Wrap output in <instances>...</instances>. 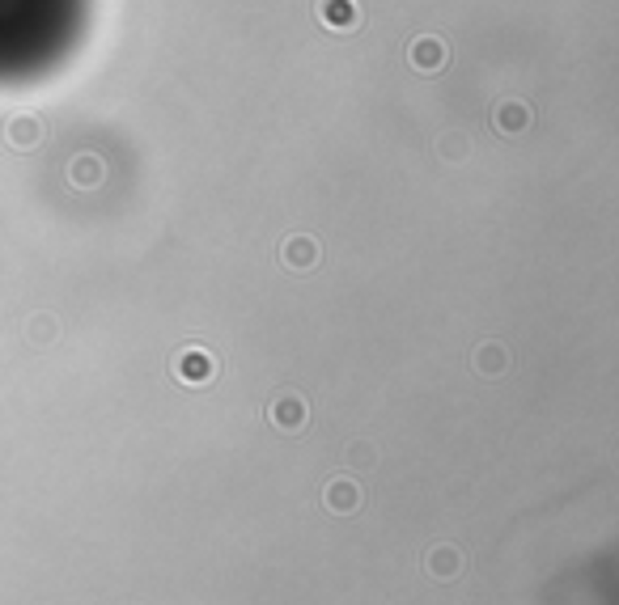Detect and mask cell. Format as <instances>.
<instances>
[{"label": "cell", "mask_w": 619, "mask_h": 605, "mask_svg": "<svg viewBox=\"0 0 619 605\" xmlns=\"http://www.w3.org/2000/svg\"><path fill=\"white\" fill-rule=\"evenodd\" d=\"M408 60L416 72H424V77H433V72H441L445 68V60H450V47L441 43V38H433V34H424V38H416L408 47Z\"/></svg>", "instance_id": "6da1fadb"}, {"label": "cell", "mask_w": 619, "mask_h": 605, "mask_svg": "<svg viewBox=\"0 0 619 605\" xmlns=\"http://www.w3.org/2000/svg\"><path fill=\"white\" fill-rule=\"evenodd\" d=\"M174 373H179L182 382H191V385H204L216 377V360H212L204 348H187L174 356Z\"/></svg>", "instance_id": "7a4b0ae2"}, {"label": "cell", "mask_w": 619, "mask_h": 605, "mask_svg": "<svg viewBox=\"0 0 619 605\" xmlns=\"http://www.w3.org/2000/svg\"><path fill=\"white\" fill-rule=\"evenodd\" d=\"M314 13L326 30H357L360 26V4L357 0H318Z\"/></svg>", "instance_id": "3957f363"}, {"label": "cell", "mask_w": 619, "mask_h": 605, "mask_svg": "<svg viewBox=\"0 0 619 605\" xmlns=\"http://www.w3.org/2000/svg\"><path fill=\"white\" fill-rule=\"evenodd\" d=\"M4 140L13 144L17 153L38 148V140H43V119H34V114H13V119L4 123Z\"/></svg>", "instance_id": "277c9868"}, {"label": "cell", "mask_w": 619, "mask_h": 605, "mask_svg": "<svg viewBox=\"0 0 619 605\" xmlns=\"http://www.w3.org/2000/svg\"><path fill=\"white\" fill-rule=\"evenodd\" d=\"M318 255H323V250H318V241L314 238H289L284 246H280V263L293 267V271H310L314 263H318Z\"/></svg>", "instance_id": "5b68a950"}, {"label": "cell", "mask_w": 619, "mask_h": 605, "mask_svg": "<svg viewBox=\"0 0 619 605\" xmlns=\"http://www.w3.org/2000/svg\"><path fill=\"white\" fill-rule=\"evenodd\" d=\"M272 424L284 432L306 428V402L297 399V394H280V399L272 402Z\"/></svg>", "instance_id": "8992f818"}, {"label": "cell", "mask_w": 619, "mask_h": 605, "mask_svg": "<svg viewBox=\"0 0 619 605\" xmlns=\"http://www.w3.org/2000/svg\"><path fill=\"white\" fill-rule=\"evenodd\" d=\"M326 508L331 512H357L360 508V487L352 483V478H331L326 483Z\"/></svg>", "instance_id": "52a82bcc"}, {"label": "cell", "mask_w": 619, "mask_h": 605, "mask_svg": "<svg viewBox=\"0 0 619 605\" xmlns=\"http://www.w3.org/2000/svg\"><path fill=\"white\" fill-rule=\"evenodd\" d=\"M492 123H496V131H501V136H518V131L530 128V106L509 97V102H501V106H496V119H492Z\"/></svg>", "instance_id": "ba28073f"}, {"label": "cell", "mask_w": 619, "mask_h": 605, "mask_svg": "<svg viewBox=\"0 0 619 605\" xmlns=\"http://www.w3.org/2000/svg\"><path fill=\"white\" fill-rule=\"evenodd\" d=\"M428 572L437 576V580H450V576L462 572V555H458L454 546H437V550L428 555Z\"/></svg>", "instance_id": "9c48e42d"}, {"label": "cell", "mask_w": 619, "mask_h": 605, "mask_svg": "<svg viewBox=\"0 0 619 605\" xmlns=\"http://www.w3.org/2000/svg\"><path fill=\"white\" fill-rule=\"evenodd\" d=\"M68 178H72L77 187H98L102 182V161L85 153V157H77L72 165H68Z\"/></svg>", "instance_id": "30bf717a"}, {"label": "cell", "mask_w": 619, "mask_h": 605, "mask_svg": "<svg viewBox=\"0 0 619 605\" xmlns=\"http://www.w3.org/2000/svg\"><path fill=\"white\" fill-rule=\"evenodd\" d=\"M475 368L488 373V377H496V373L505 368V348H501V343H484V348L475 351Z\"/></svg>", "instance_id": "8fae6325"}, {"label": "cell", "mask_w": 619, "mask_h": 605, "mask_svg": "<svg viewBox=\"0 0 619 605\" xmlns=\"http://www.w3.org/2000/svg\"><path fill=\"white\" fill-rule=\"evenodd\" d=\"M30 339H34V343H47V339H55V322H51V318H34L30 322Z\"/></svg>", "instance_id": "7c38bea8"}]
</instances>
